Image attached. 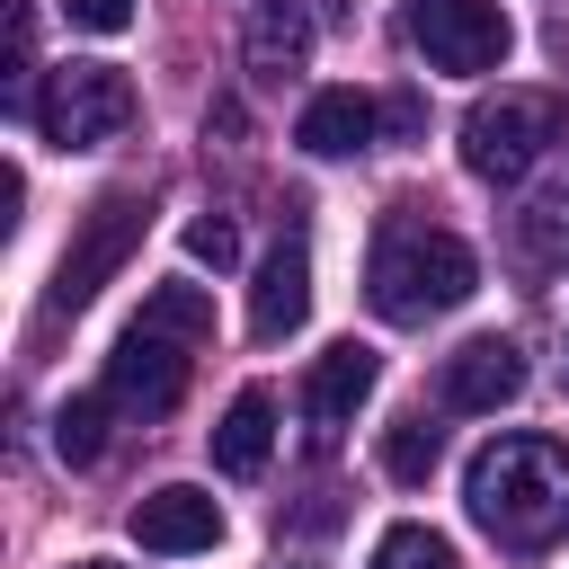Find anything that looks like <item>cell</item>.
I'll list each match as a JSON object with an SVG mask.
<instances>
[{"label":"cell","instance_id":"cell-17","mask_svg":"<svg viewBox=\"0 0 569 569\" xmlns=\"http://www.w3.org/2000/svg\"><path fill=\"white\" fill-rule=\"evenodd\" d=\"M142 320H160V329H178V338H213V293L204 284H160L151 302H142Z\"/></svg>","mask_w":569,"mask_h":569},{"label":"cell","instance_id":"cell-19","mask_svg":"<svg viewBox=\"0 0 569 569\" xmlns=\"http://www.w3.org/2000/svg\"><path fill=\"white\" fill-rule=\"evenodd\" d=\"M187 258H196V267H213V276H222V267H231V258H240V231H231V222H222V213H196V222H187Z\"/></svg>","mask_w":569,"mask_h":569},{"label":"cell","instance_id":"cell-5","mask_svg":"<svg viewBox=\"0 0 569 569\" xmlns=\"http://www.w3.org/2000/svg\"><path fill=\"white\" fill-rule=\"evenodd\" d=\"M142 222H151V196L142 187H116V196H98L89 204V222L71 231V249H62V267H53V293H44V311L62 320V311H89L98 302V284L142 249Z\"/></svg>","mask_w":569,"mask_h":569},{"label":"cell","instance_id":"cell-8","mask_svg":"<svg viewBox=\"0 0 569 569\" xmlns=\"http://www.w3.org/2000/svg\"><path fill=\"white\" fill-rule=\"evenodd\" d=\"M373 382H382V365H373V347H356V338H338L329 356H311V373H302V418H311V436L356 427V409L373 400Z\"/></svg>","mask_w":569,"mask_h":569},{"label":"cell","instance_id":"cell-13","mask_svg":"<svg viewBox=\"0 0 569 569\" xmlns=\"http://www.w3.org/2000/svg\"><path fill=\"white\" fill-rule=\"evenodd\" d=\"M240 62H249V80L284 89V80L311 62V18H302V0H258V9H249V36H240Z\"/></svg>","mask_w":569,"mask_h":569},{"label":"cell","instance_id":"cell-6","mask_svg":"<svg viewBox=\"0 0 569 569\" xmlns=\"http://www.w3.org/2000/svg\"><path fill=\"white\" fill-rule=\"evenodd\" d=\"M187 356H196V338H178V329H160V320H133V329L116 338L98 391L116 400V418H169L178 391H187Z\"/></svg>","mask_w":569,"mask_h":569},{"label":"cell","instance_id":"cell-12","mask_svg":"<svg viewBox=\"0 0 569 569\" xmlns=\"http://www.w3.org/2000/svg\"><path fill=\"white\" fill-rule=\"evenodd\" d=\"M373 133H382V107H373L365 89H320V98L293 116V142H302L311 160H356V151H373Z\"/></svg>","mask_w":569,"mask_h":569},{"label":"cell","instance_id":"cell-14","mask_svg":"<svg viewBox=\"0 0 569 569\" xmlns=\"http://www.w3.org/2000/svg\"><path fill=\"white\" fill-rule=\"evenodd\" d=\"M267 453H276V391H267V382H249V391H231V409L213 418V471L258 480V471H267Z\"/></svg>","mask_w":569,"mask_h":569},{"label":"cell","instance_id":"cell-2","mask_svg":"<svg viewBox=\"0 0 569 569\" xmlns=\"http://www.w3.org/2000/svg\"><path fill=\"white\" fill-rule=\"evenodd\" d=\"M471 284H480V258H471L453 231H427V222H382V231H373L365 302H373L391 329H427L436 311L471 302Z\"/></svg>","mask_w":569,"mask_h":569},{"label":"cell","instance_id":"cell-4","mask_svg":"<svg viewBox=\"0 0 569 569\" xmlns=\"http://www.w3.org/2000/svg\"><path fill=\"white\" fill-rule=\"evenodd\" d=\"M133 116H142V98L116 62H62L36 98V124H44L53 151H107V142L133 133Z\"/></svg>","mask_w":569,"mask_h":569},{"label":"cell","instance_id":"cell-16","mask_svg":"<svg viewBox=\"0 0 569 569\" xmlns=\"http://www.w3.org/2000/svg\"><path fill=\"white\" fill-rule=\"evenodd\" d=\"M436 462H445V436H436L427 418H400V427H382V471H391L400 489H418Z\"/></svg>","mask_w":569,"mask_h":569},{"label":"cell","instance_id":"cell-7","mask_svg":"<svg viewBox=\"0 0 569 569\" xmlns=\"http://www.w3.org/2000/svg\"><path fill=\"white\" fill-rule=\"evenodd\" d=\"M409 44L427 71H498L516 53V18L498 0H409Z\"/></svg>","mask_w":569,"mask_h":569},{"label":"cell","instance_id":"cell-3","mask_svg":"<svg viewBox=\"0 0 569 569\" xmlns=\"http://www.w3.org/2000/svg\"><path fill=\"white\" fill-rule=\"evenodd\" d=\"M560 133H569V107L551 89H498L462 116V169L489 178V187H516Z\"/></svg>","mask_w":569,"mask_h":569},{"label":"cell","instance_id":"cell-18","mask_svg":"<svg viewBox=\"0 0 569 569\" xmlns=\"http://www.w3.org/2000/svg\"><path fill=\"white\" fill-rule=\"evenodd\" d=\"M373 569H453V542L436 525H391L373 542Z\"/></svg>","mask_w":569,"mask_h":569},{"label":"cell","instance_id":"cell-11","mask_svg":"<svg viewBox=\"0 0 569 569\" xmlns=\"http://www.w3.org/2000/svg\"><path fill=\"white\" fill-rule=\"evenodd\" d=\"M516 391H525L516 338H462L445 356V409H507Z\"/></svg>","mask_w":569,"mask_h":569},{"label":"cell","instance_id":"cell-15","mask_svg":"<svg viewBox=\"0 0 569 569\" xmlns=\"http://www.w3.org/2000/svg\"><path fill=\"white\" fill-rule=\"evenodd\" d=\"M107 418H116L107 391L62 400V409H53V453H62V462H98V453H107Z\"/></svg>","mask_w":569,"mask_h":569},{"label":"cell","instance_id":"cell-9","mask_svg":"<svg viewBox=\"0 0 569 569\" xmlns=\"http://www.w3.org/2000/svg\"><path fill=\"white\" fill-rule=\"evenodd\" d=\"M124 525H133V542H142V551H169V560H178V551H213V542H222V507H213V489H196V480L151 489Z\"/></svg>","mask_w":569,"mask_h":569},{"label":"cell","instance_id":"cell-20","mask_svg":"<svg viewBox=\"0 0 569 569\" xmlns=\"http://www.w3.org/2000/svg\"><path fill=\"white\" fill-rule=\"evenodd\" d=\"M62 18H71L80 36H124V27H133V0H62Z\"/></svg>","mask_w":569,"mask_h":569},{"label":"cell","instance_id":"cell-21","mask_svg":"<svg viewBox=\"0 0 569 569\" xmlns=\"http://www.w3.org/2000/svg\"><path fill=\"white\" fill-rule=\"evenodd\" d=\"M80 569H116V560H80Z\"/></svg>","mask_w":569,"mask_h":569},{"label":"cell","instance_id":"cell-10","mask_svg":"<svg viewBox=\"0 0 569 569\" xmlns=\"http://www.w3.org/2000/svg\"><path fill=\"white\" fill-rule=\"evenodd\" d=\"M302 311H311V249H302V231H284L267 258H258V284H249V338H293L302 329Z\"/></svg>","mask_w":569,"mask_h":569},{"label":"cell","instance_id":"cell-1","mask_svg":"<svg viewBox=\"0 0 569 569\" xmlns=\"http://www.w3.org/2000/svg\"><path fill=\"white\" fill-rule=\"evenodd\" d=\"M462 507L507 551L560 542L569 533V445H551V436H498V445H480L471 471H462Z\"/></svg>","mask_w":569,"mask_h":569}]
</instances>
